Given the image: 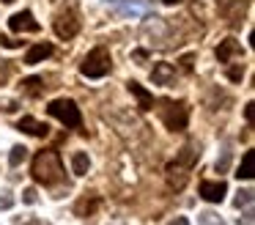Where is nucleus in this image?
<instances>
[{
    "mask_svg": "<svg viewBox=\"0 0 255 225\" xmlns=\"http://www.w3.org/2000/svg\"><path fill=\"white\" fill-rule=\"evenodd\" d=\"M25 159H28V148H25V146H14L11 154H8V165H11V168H19Z\"/></svg>",
    "mask_w": 255,
    "mask_h": 225,
    "instance_id": "obj_16",
    "label": "nucleus"
},
{
    "mask_svg": "<svg viewBox=\"0 0 255 225\" xmlns=\"http://www.w3.org/2000/svg\"><path fill=\"white\" fill-rule=\"evenodd\" d=\"M167 225H189V220L187 217H176V220H170Z\"/></svg>",
    "mask_w": 255,
    "mask_h": 225,
    "instance_id": "obj_30",
    "label": "nucleus"
},
{
    "mask_svg": "<svg viewBox=\"0 0 255 225\" xmlns=\"http://www.w3.org/2000/svg\"><path fill=\"white\" fill-rule=\"evenodd\" d=\"M14 225H36V217H14Z\"/></svg>",
    "mask_w": 255,
    "mask_h": 225,
    "instance_id": "obj_29",
    "label": "nucleus"
},
{
    "mask_svg": "<svg viewBox=\"0 0 255 225\" xmlns=\"http://www.w3.org/2000/svg\"><path fill=\"white\" fill-rule=\"evenodd\" d=\"M151 80H154V85H173V80H176V69H173V63H165V60L154 63V69H151Z\"/></svg>",
    "mask_w": 255,
    "mask_h": 225,
    "instance_id": "obj_8",
    "label": "nucleus"
},
{
    "mask_svg": "<svg viewBox=\"0 0 255 225\" xmlns=\"http://www.w3.org/2000/svg\"><path fill=\"white\" fill-rule=\"evenodd\" d=\"M253 162H255V151H244L242 162H239V168H236V179H239V181H250V179L255 176Z\"/></svg>",
    "mask_w": 255,
    "mask_h": 225,
    "instance_id": "obj_13",
    "label": "nucleus"
},
{
    "mask_svg": "<svg viewBox=\"0 0 255 225\" xmlns=\"http://www.w3.org/2000/svg\"><path fill=\"white\" fill-rule=\"evenodd\" d=\"M244 118L253 121V104H247V107H244Z\"/></svg>",
    "mask_w": 255,
    "mask_h": 225,
    "instance_id": "obj_31",
    "label": "nucleus"
},
{
    "mask_svg": "<svg viewBox=\"0 0 255 225\" xmlns=\"http://www.w3.org/2000/svg\"><path fill=\"white\" fill-rule=\"evenodd\" d=\"M200 157V148L192 146V143H187V146L181 148V154H178V165H184V168H192L195 162H198Z\"/></svg>",
    "mask_w": 255,
    "mask_h": 225,
    "instance_id": "obj_15",
    "label": "nucleus"
},
{
    "mask_svg": "<svg viewBox=\"0 0 255 225\" xmlns=\"http://www.w3.org/2000/svg\"><path fill=\"white\" fill-rule=\"evenodd\" d=\"M47 113H50L52 118H58L63 126H69V129H80V126H83L80 107L72 99H52V102L47 104Z\"/></svg>",
    "mask_w": 255,
    "mask_h": 225,
    "instance_id": "obj_3",
    "label": "nucleus"
},
{
    "mask_svg": "<svg viewBox=\"0 0 255 225\" xmlns=\"http://www.w3.org/2000/svg\"><path fill=\"white\" fill-rule=\"evenodd\" d=\"M192 66H195V55H184V58H181V69L184 71H192Z\"/></svg>",
    "mask_w": 255,
    "mask_h": 225,
    "instance_id": "obj_25",
    "label": "nucleus"
},
{
    "mask_svg": "<svg viewBox=\"0 0 255 225\" xmlns=\"http://www.w3.org/2000/svg\"><path fill=\"white\" fill-rule=\"evenodd\" d=\"M52 55V44H33V47L28 49V55H25V63L28 66H36V63H41L44 58H50Z\"/></svg>",
    "mask_w": 255,
    "mask_h": 225,
    "instance_id": "obj_11",
    "label": "nucleus"
},
{
    "mask_svg": "<svg viewBox=\"0 0 255 225\" xmlns=\"http://www.w3.org/2000/svg\"><path fill=\"white\" fill-rule=\"evenodd\" d=\"M19 104L14 99H0V113H17Z\"/></svg>",
    "mask_w": 255,
    "mask_h": 225,
    "instance_id": "obj_22",
    "label": "nucleus"
},
{
    "mask_svg": "<svg viewBox=\"0 0 255 225\" xmlns=\"http://www.w3.org/2000/svg\"><path fill=\"white\" fill-rule=\"evenodd\" d=\"M0 44H3L6 49H17L22 41H17V38H8V36H0Z\"/></svg>",
    "mask_w": 255,
    "mask_h": 225,
    "instance_id": "obj_24",
    "label": "nucleus"
},
{
    "mask_svg": "<svg viewBox=\"0 0 255 225\" xmlns=\"http://www.w3.org/2000/svg\"><path fill=\"white\" fill-rule=\"evenodd\" d=\"M110 69H113V58L105 47H94L85 55L83 63H80V71H83L85 77H91V80H99V77L110 74Z\"/></svg>",
    "mask_w": 255,
    "mask_h": 225,
    "instance_id": "obj_2",
    "label": "nucleus"
},
{
    "mask_svg": "<svg viewBox=\"0 0 255 225\" xmlns=\"http://www.w3.org/2000/svg\"><path fill=\"white\" fill-rule=\"evenodd\" d=\"M242 77H244V69H239V66H228V80L242 82Z\"/></svg>",
    "mask_w": 255,
    "mask_h": 225,
    "instance_id": "obj_23",
    "label": "nucleus"
},
{
    "mask_svg": "<svg viewBox=\"0 0 255 225\" xmlns=\"http://www.w3.org/2000/svg\"><path fill=\"white\" fill-rule=\"evenodd\" d=\"M3 3H14V0H3Z\"/></svg>",
    "mask_w": 255,
    "mask_h": 225,
    "instance_id": "obj_33",
    "label": "nucleus"
},
{
    "mask_svg": "<svg viewBox=\"0 0 255 225\" xmlns=\"http://www.w3.org/2000/svg\"><path fill=\"white\" fill-rule=\"evenodd\" d=\"M52 27H55V36L58 38H74L80 30V19L69 11V14H58L55 22H52Z\"/></svg>",
    "mask_w": 255,
    "mask_h": 225,
    "instance_id": "obj_5",
    "label": "nucleus"
},
{
    "mask_svg": "<svg viewBox=\"0 0 255 225\" xmlns=\"http://www.w3.org/2000/svg\"><path fill=\"white\" fill-rule=\"evenodd\" d=\"M36 201H39V192H36L33 187H28V190H22V203H28V206H33Z\"/></svg>",
    "mask_w": 255,
    "mask_h": 225,
    "instance_id": "obj_21",
    "label": "nucleus"
},
{
    "mask_svg": "<svg viewBox=\"0 0 255 225\" xmlns=\"http://www.w3.org/2000/svg\"><path fill=\"white\" fill-rule=\"evenodd\" d=\"M236 52H242V44H239L236 38H225V41H220V47H217V60H220V63H228Z\"/></svg>",
    "mask_w": 255,
    "mask_h": 225,
    "instance_id": "obj_12",
    "label": "nucleus"
},
{
    "mask_svg": "<svg viewBox=\"0 0 255 225\" xmlns=\"http://www.w3.org/2000/svg\"><path fill=\"white\" fill-rule=\"evenodd\" d=\"M198 223H200V225H228L217 212H200V214H198Z\"/></svg>",
    "mask_w": 255,
    "mask_h": 225,
    "instance_id": "obj_17",
    "label": "nucleus"
},
{
    "mask_svg": "<svg viewBox=\"0 0 255 225\" xmlns=\"http://www.w3.org/2000/svg\"><path fill=\"white\" fill-rule=\"evenodd\" d=\"M22 88L30 93V96H39V91H41V77H28V80H22Z\"/></svg>",
    "mask_w": 255,
    "mask_h": 225,
    "instance_id": "obj_19",
    "label": "nucleus"
},
{
    "mask_svg": "<svg viewBox=\"0 0 255 225\" xmlns=\"http://www.w3.org/2000/svg\"><path fill=\"white\" fill-rule=\"evenodd\" d=\"M30 173H33V179L44 187L58 184V181L63 179V165H61L58 151H39L33 159V170H30Z\"/></svg>",
    "mask_w": 255,
    "mask_h": 225,
    "instance_id": "obj_1",
    "label": "nucleus"
},
{
    "mask_svg": "<svg viewBox=\"0 0 255 225\" xmlns=\"http://www.w3.org/2000/svg\"><path fill=\"white\" fill-rule=\"evenodd\" d=\"M162 121H165V126L170 132H184L189 124V107L184 102H178V104L167 102L165 110H162Z\"/></svg>",
    "mask_w": 255,
    "mask_h": 225,
    "instance_id": "obj_4",
    "label": "nucleus"
},
{
    "mask_svg": "<svg viewBox=\"0 0 255 225\" xmlns=\"http://www.w3.org/2000/svg\"><path fill=\"white\" fill-rule=\"evenodd\" d=\"M8 27H11L14 33H39L41 25L33 19L30 11H17V14H11V19H8Z\"/></svg>",
    "mask_w": 255,
    "mask_h": 225,
    "instance_id": "obj_6",
    "label": "nucleus"
},
{
    "mask_svg": "<svg viewBox=\"0 0 255 225\" xmlns=\"http://www.w3.org/2000/svg\"><path fill=\"white\" fill-rule=\"evenodd\" d=\"M132 60H137V63H145V60H148V52H145V49H134V52H132Z\"/></svg>",
    "mask_w": 255,
    "mask_h": 225,
    "instance_id": "obj_26",
    "label": "nucleus"
},
{
    "mask_svg": "<svg viewBox=\"0 0 255 225\" xmlns=\"http://www.w3.org/2000/svg\"><path fill=\"white\" fill-rule=\"evenodd\" d=\"M17 129L25 132V135H33V137H47V135H50V126L41 124V121H36L33 115H22L19 124H17Z\"/></svg>",
    "mask_w": 255,
    "mask_h": 225,
    "instance_id": "obj_9",
    "label": "nucleus"
},
{
    "mask_svg": "<svg viewBox=\"0 0 255 225\" xmlns=\"http://www.w3.org/2000/svg\"><path fill=\"white\" fill-rule=\"evenodd\" d=\"M225 192H228V184L222 179L217 181H200V198L209 203H222L225 201Z\"/></svg>",
    "mask_w": 255,
    "mask_h": 225,
    "instance_id": "obj_7",
    "label": "nucleus"
},
{
    "mask_svg": "<svg viewBox=\"0 0 255 225\" xmlns=\"http://www.w3.org/2000/svg\"><path fill=\"white\" fill-rule=\"evenodd\" d=\"M236 225H253V212H244L242 217L236 220Z\"/></svg>",
    "mask_w": 255,
    "mask_h": 225,
    "instance_id": "obj_28",
    "label": "nucleus"
},
{
    "mask_svg": "<svg viewBox=\"0 0 255 225\" xmlns=\"http://www.w3.org/2000/svg\"><path fill=\"white\" fill-rule=\"evenodd\" d=\"M14 206V198L11 195H0V209L6 212V209H11Z\"/></svg>",
    "mask_w": 255,
    "mask_h": 225,
    "instance_id": "obj_27",
    "label": "nucleus"
},
{
    "mask_svg": "<svg viewBox=\"0 0 255 225\" xmlns=\"http://www.w3.org/2000/svg\"><path fill=\"white\" fill-rule=\"evenodd\" d=\"M88 168H91L88 154H85V151H74L72 154V173L74 176H85V173H88Z\"/></svg>",
    "mask_w": 255,
    "mask_h": 225,
    "instance_id": "obj_14",
    "label": "nucleus"
},
{
    "mask_svg": "<svg viewBox=\"0 0 255 225\" xmlns=\"http://www.w3.org/2000/svg\"><path fill=\"white\" fill-rule=\"evenodd\" d=\"M162 3H167V5H176V3H181V0H162Z\"/></svg>",
    "mask_w": 255,
    "mask_h": 225,
    "instance_id": "obj_32",
    "label": "nucleus"
},
{
    "mask_svg": "<svg viewBox=\"0 0 255 225\" xmlns=\"http://www.w3.org/2000/svg\"><path fill=\"white\" fill-rule=\"evenodd\" d=\"M228 168H231V151H222V157L217 159V173H228Z\"/></svg>",
    "mask_w": 255,
    "mask_h": 225,
    "instance_id": "obj_20",
    "label": "nucleus"
},
{
    "mask_svg": "<svg viewBox=\"0 0 255 225\" xmlns=\"http://www.w3.org/2000/svg\"><path fill=\"white\" fill-rule=\"evenodd\" d=\"M253 203V190H239L236 198H233V206L242 209V206H250Z\"/></svg>",
    "mask_w": 255,
    "mask_h": 225,
    "instance_id": "obj_18",
    "label": "nucleus"
},
{
    "mask_svg": "<svg viewBox=\"0 0 255 225\" xmlns=\"http://www.w3.org/2000/svg\"><path fill=\"white\" fill-rule=\"evenodd\" d=\"M127 88H129V93H134V99H137V107H140V110H151V107H154V96H151V93L145 91L143 85H140V82L129 80Z\"/></svg>",
    "mask_w": 255,
    "mask_h": 225,
    "instance_id": "obj_10",
    "label": "nucleus"
}]
</instances>
